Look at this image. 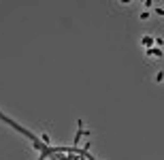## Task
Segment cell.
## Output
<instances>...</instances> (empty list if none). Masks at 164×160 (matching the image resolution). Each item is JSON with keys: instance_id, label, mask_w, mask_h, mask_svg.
Segmentation results:
<instances>
[{"instance_id": "6da1fadb", "label": "cell", "mask_w": 164, "mask_h": 160, "mask_svg": "<svg viewBox=\"0 0 164 160\" xmlns=\"http://www.w3.org/2000/svg\"><path fill=\"white\" fill-rule=\"evenodd\" d=\"M141 41H143V45L147 47V49H151V47H154V43H156V39L151 36V34H145V36H143Z\"/></svg>"}, {"instance_id": "7a4b0ae2", "label": "cell", "mask_w": 164, "mask_h": 160, "mask_svg": "<svg viewBox=\"0 0 164 160\" xmlns=\"http://www.w3.org/2000/svg\"><path fill=\"white\" fill-rule=\"evenodd\" d=\"M147 56L151 58V56H154V58H162V49H160V47H151V49H147Z\"/></svg>"}, {"instance_id": "3957f363", "label": "cell", "mask_w": 164, "mask_h": 160, "mask_svg": "<svg viewBox=\"0 0 164 160\" xmlns=\"http://www.w3.org/2000/svg\"><path fill=\"white\" fill-rule=\"evenodd\" d=\"M164 81V70H158L156 73V83H162Z\"/></svg>"}, {"instance_id": "277c9868", "label": "cell", "mask_w": 164, "mask_h": 160, "mask_svg": "<svg viewBox=\"0 0 164 160\" xmlns=\"http://www.w3.org/2000/svg\"><path fill=\"white\" fill-rule=\"evenodd\" d=\"M141 19H143V21L149 19V13H147V11H143V13H141Z\"/></svg>"}, {"instance_id": "5b68a950", "label": "cell", "mask_w": 164, "mask_h": 160, "mask_svg": "<svg viewBox=\"0 0 164 160\" xmlns=\"http://www.w3.org/2000/svg\"><path fill=\"white\" fill-rule=\"evenodd\" d=\"M156 13H158V15H164V9H160V7H158V9H156Z\"/></svg>"}]
</instances>
